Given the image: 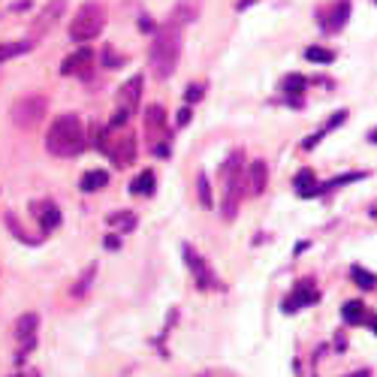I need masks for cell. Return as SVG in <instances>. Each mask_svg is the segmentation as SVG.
I'll list each match as a JSON object with an SVG mask.
<instances>
[{"instance_id":"1","label":"cell","mask_w":377,"mask_h":377,"mask_svg":"<svg viewBox=\"0 0 377 377\" xmlns=\"http://www.w3.org/2000/svg\"><path fill=\"white\" fill-rule=\"evenodd\" d=\"M46 151L55 157H79L85 151V127L79 115H61L46 133Z\"/></svg>"},{"instance_id":"2","label":"cell","mask_w":377,"mask_h":377,"mask_svg":"<svg viewBox=\"0 0 377 377\" xmlns=\"http://www.w3.org/2000/svg\"><path fill=\"white\" fill-rule=\"evenodd\" d=\"M181 57V30L172 28V24H163L160 30L154 33L148 46V64L154 70L157 79H169L175 73V64Z\"/></svg>"},{"instance_id":"3","label":"cell","mask_w":377,"mask_h":377,"mask_svg":"<svg viewBox=\"0 0 377 377\" xmlns=\"http://www.w3.org/2000/svg\"><path fill=\"white\" fill-rule=\"evenodd\" d=\"M241 163H245V154L236 151L230 154V160L223 163V217L232 221L241 205V194H245V181H241Z\"/></svg>"},{"instance_id":"4","label":"cell","mask_w":377,"mask_h":377,"mask_svg":"<svg viewBox=\"0 0 377 377\" xmlns=\"http://www.w3.org/2000/svg\"><path fill=\"white\" fill-rule=\"evenodd\" d=\"M106 24V10L100 3H85L70 21V39L73 43H91L100 37Z\"/></svg>"},{"instance_id":"5","label":"cell","mask_w":377,"mask_h":377,"mask_svg":"<svg viewBox=\"0 0 377 377\" xmlns=\"http://www.w3.org/2000/svg\"><path fill=\"white\" fill-rule=\"evenodd\" d=\"M48 112V100L43 94H24L12 103V124L21 130H33Z\"/></svg>"},{"instance_id":"6","label":"cell","mask_w":377,"mask_h":377,"mask_svg":"<svg viewBox=\"0 0 377 377\" xmlns=\"http://www.w3.org/2000/svg\"><path fill=\"white\" fill-rule=\"evenodd\" d=\"M97 148L112 157L115 166H130L136 160V139H133L130 133H124L121 139H109V130H103L97 139Z\"/></svg>"},{"instance_id":"7","label":"cell","mask_w":377,"mask_h":377,"mask_svg":"<svg viewBox=\"0 0 377 377\" xmlns=\"http://www.w3.org/2000/svg\"><path fill=\"white\" fill-rule=\"evenodd\" d=\"M145 136L151 142V148H154L160 157L169 154V148L163 145L166 142V112L160 106H148L145 109Z\"/></svg>"},{"instance_id":"8","label":"cell","mask_w":377,"mask_h":377,"mask_svg":"<svg viewBox=\"0 0 377 377\" xmlns=\"http://www.w3.org/2000/svg\"><path fill=\"white\" fill-rule=\"evenodd\" d=\"M139 100H142V75H133V79L124 82L121 91H118V109L133 115L139 109Z\"/></svg>"},{"instance_id":"9","label":"cell","mask_w":377,"mask_h":377,"mask_svg":"<svg viewBox=\"0 0 377 377\" xmlns=\"http://www.w3.org/2000/svg\"><path fill=\"white\" fill-rule=\"evenodd\" d=\"M64 10H66V0H48V3L43 6V12L37 15V24H33V37H43L48 28H55L57 19L64 15Z\"/></svg>"},{"instance_id":"10","label":"cell","mask_w":377,"mask_h":377,"mask_svg":"<svg viewBox=\"0 0 377 377\" xmlns=\"http://www.w3.org/2000/svg\"><path fill=\"white\" fill-rule=\"evenodd\" d=\"M184 257H187V266H190V272H194V278H196V284H199V290L214 287V275H212V269H208L205 259L199 257L194 248H184Z\"/></svg>"},{"instance_id":"11","label":"cell","mask_w":377,"mask_h":377,"mask_svg":"<svg viewBox=\"0 0 377 377\" xmlns=\"http://www.w3.org/2000/svg\"><path fill=\"white\" fill-rule=\"evenodd\" d=\"M320 299V293L314 290L311 281H302L296 284V290H293V296L284 302V311H296V308H305V305H314V302Z\"/></svg>"},{"instance_id":"12","label":"cell","mask_w":377,"mask_h":377,"mask_svg":"<svg viewBox=\"0 0 377 377\" xmlns=\"http://www.w3.org/2000/svg\"><path fill=\"white\" fill-rule=\"evenodd\" d=\"M91 64H94V52L91 48H79V52H73L61 64V75H85L91 70Z\"/></svg>"},{"instance_id":"13","label":"cell","mask_w":377,"mask_h":377,"mask_svg":"<svg viewBox=\"0 0 377 377\" xmlns=\"http://www.w3.org/2000/svg\"><path fill=\"white\" fill-rule=\"evenodd\" d=\"M266 184H269V166H266V160H254L248 166V187H250V194L263 196Z\"/></svg>"},{"instance_id":"14","label":"cell","mask_w":377,"mask_h":377,"mask_svg":"<svg viewBox=\"0 0 377 377\" xmlns=\"http://www.w3.org/2000/svg\"><path fill=\"white\" fill-rule=\"evenodd\" d=\"M33 212H37V217H39L43 232L57 230V223H61V212H57L55 203H37V205H33Z\"/></svg>"},{"instance_id":"15","label":"cell","mask_w":377,"mask_h":377,"mask_svg":"<svg viewBox=\"0 0 377 377\" xmlns=\"http://www.w3.org/2000/svg\"><path fill=\"white\" fill-rule=\"evenodd\" d=\"M109 184V172L106 169H91L82 175V181H79V187L85 190V194H97V190H103Z\"/></svg>"},{"instance_id":"16","label":"cell","mask_w":377,"mask_h":377,"mask_svg":"<svg viewBox=\"0 0 377 377\" xmlns=\"http://www.w3.org/2000/svg\"><path fill=\"white\" fill-rule=\"evenodd\" d=\"M154 187H157L154 172L145 169V172H139L136 178H133V184H130V194H136V196H151V194H154Z\"/></svg>"},{"instance_id":"17","label":"cell","mask_w":377,"mask_h":377,"mask_svg":"<svg viewBox=\"0 0 377 377\" xmlns=\"http://www.w3.org/2000/svg\"><path fill=\"white\" fill-rule=\"evenodd\" d=\"M15 335L24 341V347H33V335H37V314H24L19 326H15Z\"/></svg>"},{"instance_id":"18","label":"cell","mask_w":377,"mask_h":377,"mask_svg":"<svg viewBox=\"0 0 377 377\" xmlns=\"http://www.w3.org/2000/svg\"><path fill=\"white\" fill-rule=\"evenodd\" d=\"M293 187H296V194L302 196H314V194H320V187H317V181H314V175L308 172V169H302L296 178H293Z\"/></svg>"},{"instance_id":"19","label":"cell","mask_w":377,"mask_h":377,"mask_svg":"<svg viewBox=\"0 0 377 377\" xmlns=\"http://www.w3.org/2000/svg\"><path fill=\"white\" fill-rule=\"evenodd\" d=\"M350 278H353V284L359 290H374L377 287V278L371 272H365L362 266H353V269H350Z\"/></svg>"},{"instance_id":"20","label":"cell","mask_w":377,"mask_h":377,"mask_svg":"<svg viewBox=\"0 0 377 377\" xmlns=\"http://www.w3.org/2000/svg\"><path fill=\"white\" fill-rule=\"evenodd\" d=\"M341 317H344L350 326L362 323V320H365V305H362V302H347V305L341 308Z\"/></svg>"},{"instance_id":"21","label":"cell","mask_w":377,"mask_h":377,"mask_svg":"<svg viewBox=\"0 0 377 377\" xmlns=\"http://www.w3.org/2000/svg\"><path fill=\"white\" fill-rule=\"evenodd\" d=\"M350 15V0H341L338 6H335V12L329 15V24H326V30H341V24L347 21Z\"/></svg>"},{"instance_id":"22","label":"cell","mask_w":377,"mask_h":377,"mask_svg":"<svg viewBox=\"0 0 377 377\" xmlns=\"http://www.w3.org/2000/svg\"><path fill=\"white\" fill-rule=\"evenodd\" d=\"M24 52H30V43H6V46H0V64L10 61V57H15V55H24Z\"/></svg>"},{"instance_id":"23","label":"cell","mask_w":377,"mask_h":377,"mask_svg":"<svg viewBox=\"0 0 377 377\" xmlns=\"http://www.w3.org/2000/svg\"><path fill=\"white\" fill-rule=\"evenodd\" d=\"M305 57H308L311 64H332V61H335V52H329V48H317V46H311V48L305 52Z\"/></svg>"},{"instance_id":"24","label":"cell","mask_w":377,"mask_h":377,"mask_svg":"<svg viewBox=\"0 0 377 377\" xmlns=\"http://www.w3.org/2000/svg\"><path fill=\"white\" fill-rule=\"evenodd\" d=\"M109 223H112V226H121V230L127 232V230H133V226H136V217H133L130 212H115V214H109Z\"/></svg>"},{"instance_id":"25","label":"cell","mask_w":377,"mask_h":377,"mask_svg":"<svg viewBox=\"0 0 377 377\" xmlns=\"http://www.w3.org/2000/svg\"><path fill=\"white\" fill-rule=\"evenodd\" d=\"M196 187H199V203H203L205 208H212L214 199H212V190H208V178H205V175H199V178H196Z\"/></svg>"},{"instance_id":"26","label":"cell","mask_w":377,"mask_h":377,"mask_svg":"<svg viewBox=\"0 0 377 377\" xmlns=\"http://www.w3.org/2000/svg\"><path fill=\"white\" fill-rule=\"evenodd\" d=\"M94 275H97V269H94V266H91V269L85 272V278H82L79 284H75L73 296H85V293H88V287H91V281H94Z\"/></svg>"},{"instance_id":"27","label":"cell","mask_w":377,"mask_h":377,"mask_svg":"<svg viewBox=\"0 0 377 377\" xmlns=\"http://www.w3.org/2000/svg\"><path fill=\"white\" fill-rule=\"evenodd\" d=\"M302 88H305V79H302V75H287V79H284V91H287V94H299Z\"/></svg>"},{"instance_id":"28","label":"cell","mask_w":377,"mask_h":377,"mask_svg":"<svg viewBox=\"0 0 377 377\" xmlns=\"http://www.w3.org/2000/svg\"><path fill=\"white\" fill-rule=\"evenodd\" d=\"M121 64H124V57H118V55L112 52V48L106 46V48H103V66H121Z\"/></svg>"},{"instance_id":"29","label":"cell","mask_w":377,"mask_h":377,"mask_svg":"<svg viewBox=\"0 0 377 377\" xmlns=\"http://www.w3.org/2000/svg\"><path fill=\"white\" fill-rule=\"evenodd\" d=\"M199 97H203V88H199V85H190L187 94H184V100H187V103H196Z\"/></svg>"},{"instance_id":"30","label":"cell","mask_w":377,"mask_h":377,"mask_svg":"<svg viewBox=\"0 0 377 377\" xmlns=\"http://www.w3.org/2000/svg\"><path fill=\"white\" fill-rule=\"evenodd\" d=\"M187 121H190V109H181V112H178V127H184Z\"/></svg>"},{"instance_id":"31","label":"cell","mask_w":377,"mask_h":377,"mask_svg":"<svg viewBox=\"0 0 377 377\" xmlns=\"http://www.w3.org/2000/svg\"><path fill=\"white\" fill-rule=\"evenodd\" d=\"M139 28H142V30H151L154 24H151V19H145V15H142V19H139Z\"/></svg>"},{"instance_id":"32","label":"cell","mask_w":377,"mask_h":377,"mask_svg":"<svg viewBox=\"0 0 377 377\" xmlns=\"http://www.w3.org/2000/svg\"><path fill=\"white\" fill-rule=\"evenodd\" d=\"M368 139H371L374 145H377V130H371V133H368Z\"/></svg>"},{"instance_id":"33","label":"cell","mask_w":377,"mask_h":377,"mask_svg":"<svg viewBox=\"0 0 377 377\" xmlns=\"http://www.w3.org/2000/svg\"><path fill=\"white\" fill-rule=\"evenodd\" d=\"M371 329H374V335H377V317H371Z\"/></svg>"},{"instance_id":"34","label":"cell","mask_w":377,"mask_h":377,"mask_svg":"<svg viewBox=\"0 0 377 377\" xmlns=\"http://www.w3.org/2000/svg\"><path fill=\"white\" fill-rule=\"evenodd\" d=\"M353 377H368V371H359V374H353Z\"/></svg>"}]
</instances>
